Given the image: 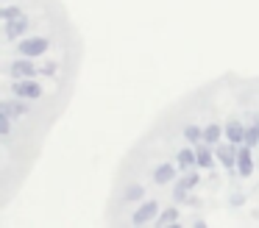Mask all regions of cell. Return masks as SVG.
Masks as SVG:
<instances>
[{
	"mask_svg": "<svg viewBox=\"0 0 259 228\" xmlns=\"http://www.w3.org/2000/svg\"><path fill=\"white\" fill-rule=\"evenodd\" d=\"M48 48H51V42L45 36H34V39H23L20 42V53L28 56V59H36V56L48 53Z\"/></svg>",
	"mask_w": 259,
	"mask_h": 228,
	"instance_id": "1",
	"label": "cell"
},
{
	"mask_svg": "<svg viewBox=\"0 0 259 228\" xmlns=\"http://www.w3.org/2000/svg\"><path fill=\"white\" fill-rule=\"evenodd\" d=\"M156 214H159V203L156 200H145V203H140V209L134 211L131 222H134V225H145V222L156 220Z\"/></svg>",
	"mask_w": 259,
	"mask_h": 228,
	"instance_id": "2",
	"label": "cell"
},
{
	"mask_svg": "<svg viewBox=\"0 0 259 228\" xmlns=\"http://www.w3.org/2000/svg\"><path fill=\"white\" fill-rule=\"evenodd\" d=\"M237 153H240V145L229 142V145H220L218 150H214V156H218V161L226 167V170H231V167H237Z\"/></svg>",
	"mask_w": 259,
	"mask_h": 228,
	"instance_id": "3",
	"label": "cell"
},
{
	"mask_svg": "<svg viewBox=\"0 0 259 228\" xmlns=\"http://www.w3.org/2000/svg\"><path fill=\"white\" fill-rule=\"evenodd\" d=\"M14 95L17 98H28V100H36V98H42V83L39 81H17L14 83Z\"/></svg>",
	"mask_w": 259,
	"mask_h": 228,
	"instance_id": "4",
	"label": "cell"
},
{
	"mask_svg": "<svg viewBox=\"0 0 259 228\" xmlns=\"http://www.w3.org/2000/svg\"><path fill=\"white\" fill-rule=\"evenodd\" d=\"M237 172L242 178H248L253 172V156H251V145L242 142L240 145V153H237Z\"/></svg>",
	"mask_w": 259,
	"mask_h": 228,
	"instance_id": "5",
	"label": "cell"
},
{
	"mask_svg": "<svg viewBox=\"0 0 259 228\" xmlns=\"http://www.w3.org/2000/svg\"><path fill=\"white\" fill-rule=\"evenodd\" d=\"M0 109H3V114L14 117V114H28V111H31V106L25 103V98H20V100H14V98H3Z\"/></svg>",
	"mask_w": 259,
	"mask_h": 228,
	"instance_id": "6",
	"label": "cell"
},
{
	"mask_svg": "<svg viewBox=\"0 0 259 228\" xmlns=\"http://www.w3.org/2000/svg\"><path fill=\"white\" fill-rule=\"evenodd\" d=\"M176 175H179V170H176L173 164H170V161H162V164L156 167V170H153V181L156 184H173L176 181Z\"/></svg>",
	"mask_w": 259,
	"mask_h": 228,
	"instance_id": "7",
	"label": "cell"
},
{
	"mask_svg": "<svg viewBox=\"0 0 259 228\" xmlns=\"http://www.w3.org/2000/svg\"><path fill=\"white\" fill-rule=\"evenodd\" d=\"M223 128H226V139H229V142H234V145L245 142V125H242L240 120H229Z\"/></svg>",
	"mask_w": 259,
	"mask_h": 228,
	"instance_id": "8",
	"label": "cell"
},
{
	"mask_svg": "<svg viewBox=\"0 0 259 228\" xmlns=\"http://www.w3.org/2000/svg\"><path fill=\"white\" fill-rule=\"evenodd\" d=\"M195 156H198V167H201V170L212 167L214 159H218V156L212 153V148H209V142H198L195 145Z\"/></svg>",
	"mask_w": 259,
	"mask_h": 228,
	"instance_id": "9",
	"label": "cell"
},
{
	"mask_svg": "<svg viewBox=\"0 0 259 228\" xmlns=\"http://www.w3.org/2000/svg\"><path fill=\"white\" fill-rule=\"evenodd\" d=\"M192 167H198V156L192 148H181L179 150V170H192Z\"/></svg>",
	"mask_w": 259,
	"mask_h": 228,
	"instance_id": "10",
	"label": "cell"
},
{
	"mask_svg": "<svg viewBox=\"0 0 259 228\" xmlns=\"http://www.w3.org/2000/svg\"><path fill=\"white\" fill-rule=\"evenodd\" d=\"M223 133H226V128H220V122H209V125L203 128V142L218 145L220 139H223Z\"/></svg>",
	"mask_w": 259,
	"mask_h": 228,
	"instance_id": "11",
	"label": "cell"
},
{
	"mask_svg": "<svg viewBox=\"0 0 259 228\" xmlns=\"http://www.w3.org/2000/svg\"><path fill=\"white\" fill-rule=\"evenodd\" d=\"M245 145L259 148V117H253V122L245 128Z\"/></svg>",
	"mask_w": 259,
	"mask_h": 228,
	"instance_id": "12",
	"label": "cell"
},
{
	"mask_svg": "<svg viewBox=\"0 0 259 228\" xmlns=\"http://www.w3.org/2000/svg\"><path fill=\"white\" fill-rule=\"evenodd\" d=\"M142 195H145V189H142V184H128L123 192V200H140Z\"/></svg>",
	"mask_w": 259,
	"mask_h": 228,
	"instance_id": "13",
	"label": "cell"
},
{
	"mask_svg": "<svg viewBox=\"0 0 259 228\" xmlns=\"http://www.w3.org/2000/svg\"><path fill=\"white\" fill-rule=\"evenodd\" d=\"M184 139L187 142H192V145H198L203 139V128H198V125H187L184 128Z\"/></svg>",
	"mask_w": 259,
	"mask_h": 228,
	"instance_id": "14",
	"label": "cell"
},
{
	"mask_svg": "<svg viewBox=\"0 0 259 228\" xmlns=\"http://www.w3.org/2000/svg\"><path fill=\"white\" fill-rule=\"evenodd\" d=\"M0 17H3V22L17 20V17H23V9H20V6H6V9L0 11Z\"/></svg>",
	"mask_w": 259,
	"mask_h": 228,
	"instance_id": "15",
	"label": "cell"
},
{
	"mask_svg": "<svg viewBox=\"0 0 259 228\" xmlns=\"http://www.w3.org/2000/svg\"><path fill=\"white\" fill-rule=\"evenodd\" d=\"M179 184H181V187H187V189H192L195 184H201V175H198V172H187Z\"/></svg>",
	"mask_w": 259,
	"mask_h": 228,
	"instance_id": "16",
	"label": "cell"
},
{
	"mask_svg": "<svg viewBox=\"0 0 259 228\" xmlns=\"http://www.w3.org/2000/svg\"><path fill=\"white\" fill-rule=\"evenodd\" d=\"M176 217H179V211H176V209H167L162 217H156V225H167V222L176 220Z\"/></svg>",
	"mask_w": 259,
	"mask_h": 228,
	"instance_id": "17",
	"label": "cell"
}]
</instances>
